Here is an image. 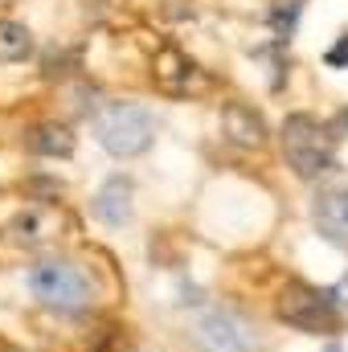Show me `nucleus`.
<instances>
[{
    "label": "nucleus",
    "instance_id": "obj_1",
    "mask_svg": "<svg viewBox=\"0 0 348 352\" xmlns=\"http://www.w3.org/2000/svg\"><path fill=\"white\" fill-rule=\"evenodd\" d=\"M90 131L102 144V152H111L115 160H135L156 140V115L140 102H107L94 115Z\"/></svg>",
    "mask_w": 348,
    "mask_h": 352
},
{
    "label": "nucleus",
    "instance_id": "obj_2",
    "mask_svg": "<svg viewBox=\"0 0 348 352\" xmlns=\"http://www.w3.org/2000/svg\"><path fill=\"white\" fill-rule=\"evenodd\" d=\"M29 291L41 307L74 316L94 303V278L74 258H41L29 270Z\"/></svg>",
    "mask_w": 348,
    "mask_h": 352
},
{
    "label": "nucleus",
    "instance_id": "obj_3",
    "mask_svg": "<svg viewBox=\"0 0 348 352\" xmlns=\"http://www.w3.org/2000/svg\"><path fill=\"white\" fill-rule=\"evenodd\" d=\"M188 336L197 352H266V336L259 332V324L221 303L197 311L188 324Z\"/></svg>",
    "mask_w": 348,
    "mask_h": 352
},
{
    "label": "nucleus",
    "instance_id": "obj_4",
    "mask_svg": "<svg viewBox=\"0 0 348 352\" xmlns=\"http://www.w3.org/2000/svg\"><path fill=\"white\" fill-rule=\"evenodd\" d=\"M274 316L287 328L303 332V336H332V332H340V320H345L340 316V303L332 299V291H320V287L299 283V278H291L279 291Z\"/></svg>",
    "mask_w": 348,
    "mask_h": 352
},
{
    "label": "nucleus",
    "instance_id": "obj_5",
    "mask_svg": "<svg viewBox=\"0 0 348 352\" xmlns=\"http://www.w3.org/2000/svg\"><path fill=\"white\" fill-rule=\"evenodd\" d=\"M283 156L295 168V176L316 180V176H324L332 168L336 135L316 115H287V123H283Z\"/></svg>",
    "mask_w": 348,
    "mask_h": 352
},
{
    "label": "nucleus",
    "instance_id": "obj_6",
    "mask_svg": "<svg viewBox=\"0 0 348 352\" xmlns=\"http://www.w3.org/2000/svg\"><path fill=\"white\" fill-rule=\"evenodd\" d=\"M62 226H66V217H62L58 205H25L4 226V242H12L21 250H41V246H50L62 234Z\"/></svg>",
    "mask_w": 348,
    "mask_h": 352
},
{
    "label": "nucleus",
    "instance_id": "obj_7",
    "mask_svg": "<svg viewBox=\"0 0 348 352\" xmlns=\"http://www.w3.org/2000/svg\"><path fill=\"white\" fill-rule=\"evenodd\" d=\"M94 217L102 221V226H111V230H123L131 217H135V184H131V176H111V180H102V188L94 192Z\"/></svg>",
    "mask_w": 348,
    "mask_h": 352
},
{
    "label": "nucleus",
    "instance_id": "obj_8",
    "mask_svg": "<svg viewBox=\"0 0 348 352\" xmlns=\"http://www.w3.org/2000/svg\"><path fill=\"white\" fill-rule=\"evenodd\" d=\"M221 127H226V140H234L238 148H262L266 144V123L246 102H230L221 111Z\"/></svg>",
    "mask_w": 348,
    "mask_h": 352
},
{
    "label": "nucleus",
    "instance_id": "obj_9",
    "mask_svg": "<svg viewBox=\"0 0 348 352\" xmlns=\"http://www.w3.org/2000/svg\"><path fill=\"white\" fill-rule=\"evenodd\" d=\"M316 230L332 242L348 250V188H332L316 201Z\"/></svg>",
    "mask_w": 348,
    "mask_h": 352
},
{
    "label": "nucleus",
    "instance_id": "obj_10",
    "mask_svg": "<svg viewBox=\"0 0 348 352\" xmlns=\"http://www.w3.org/2000/svg\"><path fill=\"white\" fill-rule=\"evenodd\" d=\"M29 148L41 152V156H70L74 152V135L66 127H58V123H41V127H33Z\"/></svg>",
    "mask_w": 348,
    "mask_h": 352
},
{
    "label": "nucleus",
    "instance_id": "obj_11",
    "mask_svg": "<svg viewBox=\"0 0 348 352\" xmlns=\"http://www.w3.org/2000/svg\"><path fill=\"white\" fill-rule=\"evenodd\" d=\"M33 54V33L21 21H0V62H21Z\"/></svg>",
    "mask_w": 348,
    "mask_h": 352
},
{
    "label": "nucleus",
    "instance_id": "obj_12",
    "mask_svg": "<svg viewBox=\"0 0 348 352\" xmlns=\"http://www.w3.org/2000/svg\"><path fill=\"white\" fill-rule=\"evenodd\" d=\"M299 0H291V8H274V16H270V25H274V37L279 41H291V33H295V16H299Z\"/></svg>",
    "mask_w": 348,
    "mask_h": 352
},
{
    "label": "nucleus",
    "instance_id": "obj_13",
    "mask_svg": "<svg viewBox=\"0 0 348 352\" xmlns=\"http://www.w3.org/2000/svg\"><path fill=\"white\" fill-rule=\"evenodd\" d=\"M324 66H328V70H348V33L324 54Z\"/></svg>",
    "mask_w": 348,
    "mask_h": 352
},
{
    "label": "nucleus",
    "instance_id": "obj_14",
    "mask_svg": "<svg viewBox=\"0 0 348 352\" xmlns=\"http://www.w3.org/2000/svg\"><path fill=\"white\" fill-rule=\"evenodd\" d=\"M324 352H345V349H340V344H328V349H324Z\"/></svg>",
    "mask_w": 348,
    "mask_h": 352
}]
</instances>
